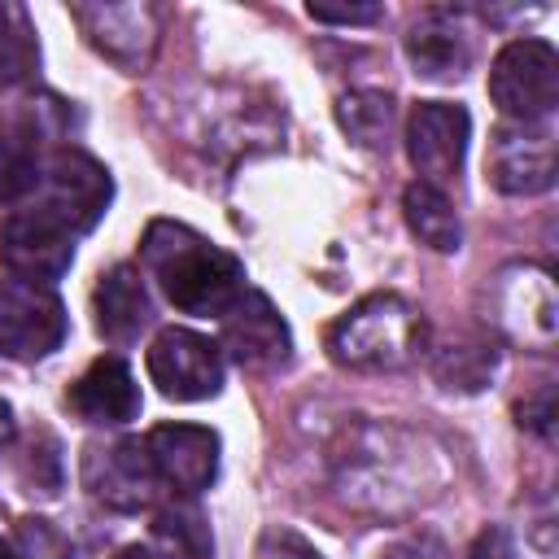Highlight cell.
Wrapping results in <instances>:
<instances>
[{"label":"cell","instance_id":"6da1fadb","mask_svg":"<svg viewBox=\"0 0 559 559\" xmlns=\"http://www.w3.org/2000/svg\"><path fill=\"white\" fill-rule=\"evenodd\" d=\"M140 258L170 306L183 314H227L245 297V266L236 253L210 245L183 223L153 218L140 240Z\"/></svg>","mask_w":559,"mask_h":559},{"label":"cell","instance_id":"7a4b0ae2","mask_svg":"<svg viewBox=\"0 0 559 559\" xmlns=\"http://www.w3.org/2000/svg\"><path fill=\"white\" fill-rule=\"evenodd\" d=\"M328 349L354 371H393L419 358L424 319L397 293H371L328 328Z\"/></svg>","mask_w":559,"mask_h":559},{"label":"cell","instance_id":"3957f363","mask_svg":"<svg viewBox=\"0 0 559 559\" xmlns=\"http://www.w3.org/2000/svg\"><path fill=\"white\" fill-rule=\"evenodd\" d=\"M489 96L511 122H537L559 100V52L546 39H511L489 66Z\"/></svg>","mask_w":559,"mask_h":559},{"label":"cell","instance_id":"277c9868","mask_svg":"<svg viewBox=\"0 0 559 559\" xmlns=\"http://www.w3.org/2000/svg\"><path fill=\"white\" fill-rule=\"evenodd\" d=\"M66 341V306L48 284L0 280V354L17 362L48 358Z\"/></svg>","mask_w":559,"mask_h":559},{"label":"cell","instance_id":"5b68a950","mask_svg":"<svg viewBox=\"0 0 559 559\" xmlns=\"http://www.w3.org/2000/svg\"><path fill=\"white\" fill-rule=\"evenodd\" d=\"M39 210H48L57 223H66L74 236L96 227V218L105 214L109 197H114V183H109V170L87 157L83 148H57L48 162H44V175H39Z\"/></svg>","mask_w":559,"mask_h":559},{"label":"cell","instance_id":"8992f818","mask_svg":"<svg viewBox=\"0 0 559 559\" xmlns=\"http://www.w3.org/2000/svg\"><path fill=\"white\" fill-rule=\"evenodd\" d=\"M0 262L13 280L52 284L74 262V231L39 205L13 210L0 218Z\"/></svg>","mask_w":559,"mask_h":559},{"label":"cell","instance_id":"52a82bcc","mask_svg":"<svg viewBox=\"0 0 559 559\" xmlns=\"http://www.w3.org/2000/svg\"><path fill=\"white\" fill-rule=\"evenodd\" d=\"M148 376L175 402H201L223 389V349L188 328H166L148 345Z\"/></svg>","mask_w":559,"mask_h":559},{"label":"cell","instance_id":"ba28073f","mask_svg":"<svg viewBox=\"0 0 559 559\" xmlns=\"http://www.w3.org/2000/svg\"><path fill=\"white\" fill-rule=\"evenodd\" d=\"M467 135H472V114L463 105L419 100L411 109V118H406V153H411V166L424 175V183L441 188V183L459 179L463 153H467Z\"/></svg>","mask_w":559,"mask_h":559},{"label":"cell","instance_id":"9c48e42d","mask_svg":"<svg viewBox=\"0 0 559 559\" xmlns=\"http://www.w3.org/2000/svg\"><path fill=\"white\" fill-rule=\"evenodd\" d=\"M489 183L507 197H537L555 183V140L537 122H502L485 153Z\"/></svg>","mask_w":559,"mask_h":559},{"label":"cell","instance_id":"30bf717a","mask_svg":"<svg viewBox=\"0 0 559 559\" xmlns=\"http://www.w3.org/2000/svg\"><path fill=\"white\" fill-rule=\"evenodd\" d=\"M144 450H148L157 480L183 498L210 489L218 472V437L201 424H157L144 437Z\"/></svg>","mask_w":559,"mask_h":559},{"label":"cell","instance_id":"8fae6325","mask_svg":"<svg viewBox=\"0 0 559 559\" xmlns=\"http://www.w3.org/2000/svg\"><path fill=\"white\" fill-rule=\"evenodd\" d=\"M70 17L122 70H144L157 48V13L148 4H74Z\"/></svg>","mask_w":559,"mask_h":559},{"label":"cell","instance_id":"7c38bea8","mask_svg":"<svg viewBox=\"0 0 559 559\" xmlns=\"http://www.w3.org/2000/svg\"><path fill=\"white\" fill-rule=\"evenodd\" d=\"M83 485L114 511H140L153 502V489L162 485L144 441H114L92 445L83 459Z\"/></svg>","mask_w":559,"mask_h":559},{"label":"cell","instance_id":"4fadbf2b","mask_svg":"<svg viewBox=\"0 0 559 559\" xmlns=\"http://www.w3.org/2000/svg\"><path fill=\"white\" fill-rule=\"evenodd\" d=\"M498 323L524 341L546 349L555 341V284L542 266H511L498 275Z\"/></svg>","mask_w":559,"mask_h":559},{"label":"cell","instance_id":"5bb4252c","mask_svg":"<svg viewBox=\"0 0 559 559\" xmlns=\"http://www.w3.org/2000/svg\"><path fill=\"white\" fill-rule=\"evenodd\" d=\"M223 349L240 367H275L288 358L293 336L280 310L262 293H245L227 314H223Z\"/></svg>","mask_w":559,"mask_h":559},{"label":"cell","instance_id":"9a60e30c","mask_svg":"<svg viewBox=\"0 0 559 559\" xmlns=\"http://www.w3.org/2000/svg\"><path fill=\"white\" fill-rule=\"evenodd\" d=\"M66 406L87 424H127L140 415V384L122 358H96L70 384Z\"/></svg>","mask_w":559,"mask_h":559},{"label":"cell","instance_id":"2e32d148","mask_svg":"<svg viewBox=\"0 0 559 559\" xmlns=\"http://www.w3.org/2000/svg\"><path fill=\"white\" fill-rule=\"evenodd\" d=\"M92 310H96V332L109 341V345H131L144 323L153 319V306H148V293H144V280L135 266H114L96 280V293H92Z\"/></svg>","mask_w":559,"mask_h":559},{"label":"cell","instance_id":"e0dca14e","mask_svg":"<svg viewBox=\"0 0 559 559\" xmlns=\"http://www.w3.org/2000/svg\"><path fill=\"white\" fill-rule=\"evenodd\" d=\"M44 162H39V122L35 118H13L0 122V205L22 201L26 192L39 188Z\"/></svg>","mask_w":559,"mask_h":559},{"label":"cell","instance_id":"ac0fdd59","mask_svg":"<svg viewBox=\"0 0 559 559\" xmlns=\"http://www.w3.org/2000/svg\"><path fill=\"white\" fill-rule=\"evenodd\" d=\"M406 57H411L415 74H424V79H459L467 66V39L459 26H450L441 17H424L406 35Z\"/></svg>","mask_w":559,"mask_h":559},{"label":"cell","instance_id":"d6986e66","mask_svg":"<svg viewBox=\"0 0 559 559\" xmlns=\"http://www.w3.org/2000/svg\"><path fill=\"white\" fill-rule=\"evenodd\" d=\"M402 210H406V223H411V231L428 245V249H437V253H454L459 249V240H463V231H459V214H454V205H450V197L441 192V188H432V183H411L406 192H402Z\"/></svg>","mask_w":559,"mask_h":559},{"label":"cell","instance_id":"ffe728a7","mask_svg":"<svg viewBox=\"0 0 559 559\" xmlns=\"http://www.w3.org/2000/svg\"><path fill=\"white\" fill-rule=\"evenodd\" d=\"M35 66H39V44H35V26L26 9L0 0V87L26 83Z\"/></svg>","mask_w":559,"mask_h":559},{"label":"cell","instance_id":"44dd1931","mask_svg":"<svg viewBox=\"0 0 559 559\" xmlns=\"http://www.w3.org/2000/svg\"><path fill=\"white\" fill-rule=\"evenodd\" d=\"M336 122L349 131V140L380 148L389 144V122H393V100L384 92H345L336 100Z\"/></svg>","mask_w":559,"mask_h":559},{"label":"cell","instance_id":"7402d4cb","mask_svg":"<svg viewBox=\"0 0 559 559\" xmlns=\"http://www.w3.org/2000/svg\"><path fill=\"white\" fill-rule=\"evenodd\" d=\"M153 537H157L170 555H179V559H210V533H205L201 515L188 511V507L162 511L157 524H153Z\"/></svg>","mask_w":559,"mask_h":559},{"label":"cell","instance_id":"603a6c76","mask_svg":"<svg viewBox=\"0 0 559 559\" xmlns=\"http://www.w3.org/2000/svg\"><path fill=\"white\" fill-rule=\"evenodd\" d=\"M493 367H498V349L493 345H450V349H441L437 354V371H441V380L454 389H480V384H489V376H493Z\"/></svg>","mask_w":559,"mask_h":559},{"label":"cell","instance_id":"cb8c5ba5","mask_svg":"<svg viewBox=\"0 0 559 559\" xmlns=\"http://www.w3.org/2000/svg\"><path fill=\"white\" fill-rule=\"evenodd\" d=\"M258 559H323L301 533H293V528H271L266 537H262V546H258Z\"/></svg>","mask_w":559,"mask_h":559},{"label":"cell","instance_id":"d4e9b609","mask_svg":"<svg viewBox=\"0 0 559 559\" xmlns=\"http://www.w3.org/2000/svg\"><path fill=\"white\" fill-rule=\"evenodd\" d=\"M314 22H341V26H367L380 17V4H310Z\"/></svg>","mask_w":559,"mask_h":559},{"label":"cell","instance_id":"484cf974","mask_svg":"<svg viewBox=\"0 0 559 559\" xmlns=\"http://www.w3.org/2000/svg\"><path fill=\"white\" fill-rule=\"evenodd\" d=\"M467 559H515V546H511L507 528H485V533L472 542Z\"/></svg>","mask_w":559,"mask_h":559},{"label":"cell","instance_id":"4316f807","mask_svg":"<svg viewBox=\"0 0 559 559\" xmlns=\"http://www.w3.org/2000/svg\"><path fill=\"white\" fill-rule=\"evenodd\" d=\"M550 402H555V393L542 389L537 402H524V406H520V424H528V428H537V432H550Z\"/></svg>","mask_w":559,"mask_h":559},{"label":"cell","instance_id":"83f0119b","mask_svg":"<svg viewBox=\"0 0 559 559\" xmlns=\"http://www.w3.org/2000/svg\"><path fill=\"white\" fill-rule=\"evenodd\" d=\"M380 559H441V550L432 542H397V546L380 550Z\"/></svg>","mask_w":559,"mask_h":559},{"label":"cell","instance_id":"f1b7e54d","mask_svg":"<svg viewBox=\"0 0 559 559\" xmlns=\"http://www.w3.org/2000/svg\"><path fill=\"white\" fill-rule=\"evenodd\" d=\"M13 441V411H9V402H0V445H9Z\"/></svg>","mask_w":559,"mask_h":559},{"label":"cell","instance_id":"f546056e","mask_svg":"<svg viewBox=\"0 0 559 559\" xmlns=\"http://www.w3.org/2000/svg\"><path fill=\"white\" fill-rule=\"evenodd\" d=\"M114 559H157L153 550H144V546H127V550H118Z\"/></svg>","mask_w":559,"mask_h":559},{"label":"cell","instance_id":"4dcf8cb0","mask_svg":"<svg viewBox=\"0 0 559 559\" xmlns=\"http://www.w3.org/2000/svg\"><path fill=\"white\" fill-rule=\"evenodd\" d=\"M0 559H22V555H17V550H13V546L0 537Z\"/></svg>","mask_w":559,"mask_h":559}]
</instances>
